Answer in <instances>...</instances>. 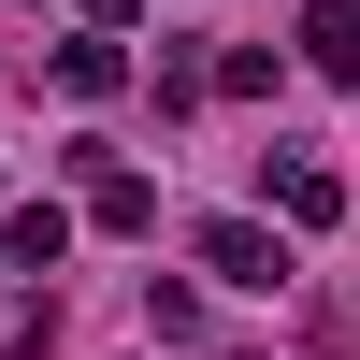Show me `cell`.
Returning <instances> with one entry per match:
<instances>
[{"label": "cell", "mask_w": 360, "mask_h": 360, "mask_svg": "<svg viewBox=\"0 0 360 360\" xmlns=\"http://www.w3.org/2000/svg\"><path fill=\"white\" fill-rule=\"evenodd\" d=\"M259 202H274L288 231H332V217H346V173L303 159V144H274V159H259Z\"/></svg>", "instance_id": "6da1fadb"}, {"label": "cell", "mask_w": 360, "mask_h": 360, "mask_svg": "<svg viewBox=\"0 0 360 360\" xmlns=\"http://www.w3.org/2000/svg\"><path fill=\"white\" fill-rule=\"evenodd\" d=\"M202 274H231V288H288V231H274V217H217V231H202Z\"/></svg>", "instance_id": "7a4b0ae2"}, {"label": "cell", "mask_w": 360, "mask_h": 360, "mask_svg": "<svg viewBox=\"0 0 360 360\" xmlns=\"http://www.w3.org/2000/svg\"><path fill=\"white\" fill-rule=\"evenodd\" d=\"M0 259H15L29 288H44L58 259H72V217H58V202H15V217H0Z\"/></svg>", "instance_id": "3957f363"}, {"label": "cell", "mask_w": 360, "mask_h": 360, "mask_svg": "<svg viewBox=\"0 0 360 360\" xmlns=\"http://www.w3.org/2000/svg\"><path fill=\"white\" fill-rule=\"evenodd\" d=\"M303 72L360 86V0H303Z\"/></svg>", "instance_id": "277c9868"}, {"label": "cell", "mask_w": 360, "mask_h": 360, "mask_svg": "<svg viewBox=\"0 0 360 360\" xmlns=\"http://www.w3.org/2000/svg\"><path fill=\"white\" fill-rule=\"evenodd\" d=\"M86 217L101 231H159V188H144L130 159H86Z\"/></svg>", "instance_id": "5b68a950"}, {"label": "cell", "mask_w": 360, "mask_h": 360, "mask_svg": "<svg viewBox=\"0 0 360 360\" xmlns=\"http://www.w3.org/2000/svg\"><path fill=\"white\" fill-rule=\"evenodd\" d=\"M58 86H72V101H115V86H130V58H115V29H86V44H58Z\"/></svg>", "instance_id": "8992f818"}, {"label": "cell", "mask_w": 360, "mask_h": 360, "mask_svg": "<svg viewBox=\"0 0 360 360\" xmlns=\"http://www.w3.org/2000/svg\"><path fill=\"white\" fill-rule=\"evenodd\" d=\"M144 332H159V346H188V332H202V288H173V274H144Z\"/></svg>", "instance_id": "52a82bcc"}, {"label": "cell", "mask_w": 360, "mask_h": 360, "mask_svg": "<svg viewBox=\"0 0 360 360\" xmlns=\"http://www.w3.org/2000/svg\"><path fill=\"white\" fill-rule=\"evenodd\" d=\"M86 29H130V0H86Z\"/></svg>", "instance_id": "ba28073f"}]
</instances>
